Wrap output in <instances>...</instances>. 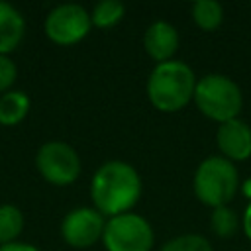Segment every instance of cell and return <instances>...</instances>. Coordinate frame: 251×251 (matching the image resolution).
Returning a JSON list of instances; mask_svg holds the SVG:
<instances>
[{"label": "cell", "mask_w": 251, "mask_h": 251, "mask_svg": "<svg viewBox=\"0 0 251 251\" xmlns=\"http://www.w3.org/2000/svg\"><path fill=\"white\" fill-rule=\"evenodd\" d=\"M143 182L133 165L112 159L102 163L90 180V198L94 208L108 218L131 212L139 202Z\"/></svg>", "instance_id": "1"}, {"label": "cell", "mask_w": 251, "mask_h": 251, "mask_svg": "<svg viewBox=\"0 0 251 251\" xmlns=\"http://www.w3.org/2000/svg\"><path fill=\"white\" fill-rule=\"evenodd\" d=\"M196 80L194 71L184 61L157 63L147 76V98L161 112H178L194 98Z\"/></svg>", "instance_id": "2"}, {"label": "cell", "mask_w": 251, "mask_h": 251, "mask_svg": "<svg viewBox=\"0 0 251 251\" xmlns=\"http://www.w3.org/2000/svg\"><path fill=\"white\" fill-rule=\"evenodd\" d=\"M192 188L196 198L212 210L227 206L239 188V175L235 163L222 155L206 157L194 171Z\"/></svg>", "instance_id": "3"}, {"label": "cell", "mask_w": 251, "mask_h": 251, "mask_svg": "<svg viewBox=\"0 0 251 251\" xmlns=\"http://www.w3.org/2000/svg\"><path fill=\"white\" fill-rule=\"evenodd\" d=\"M192 100L206 118L218 124L239 118L243 106L241 88L233 78L222 73H208L198 78Z\"/></svg>", "instance_id": "4"}, {"label": "cell", "mask_w": 251, "mask_h": 251, "mask_svg": "<svg viewBox=\"0 0 251 251\" xmlns=\"http://www.w3.org/2000/svg\"><path fill=\"white\" fill-rule=\"evenodd\" d=\"M102 243L106 251H151L155 231L141 214L126 212L106 220Z\"/></svg>", "instance_id": "5"}, {"label": "cell", "mask_w": 251, "mask_h": 251, "mask_svg": "<svg viewBox=\"0 0 251 251\" xmlns=\"http://www.w3.org/2000/svg\"><path fill=\"white\" fill-rule=\"evenodd\" d=\"M35 167L47 182L67 186L75 182L80 175V157L69 143L51 139L37 149Z\"/></svg>", "instance_id": "6"}, {"label": "cell", "mask_w": 251, "mask_h": 251, "mask_svg": "<svg viewBox=\"0 0 251 251\" xmlns=\"http://www.w3.org/2000/svg\"><path fill=\"white\" fill-rule=\"evenodd\" d=\"M92 27L90 12L84 6L67 2L49 10L45 18V33L57 45H75L88 35Z\"/></svg>", "instance_id": "7"}, {"label": "cell", "mask_w": 251, "mask_h": 251, "mask_svg": "<svg viewBox=\"0 0 251 251\" xmlns=\"http://www.w3.org/2000/svg\"><path fill=\"white\" fill-rule=\"evenodd\" d=\"M106 226V216H102L94 206H80L65 214L61 222L63 239L76 249H84L102 239Z\"/></svg>", "instance_id": "8"}, {"label": "cell", "mask_w": 251, "mask_h": 251, "mask_svg": "<svg viewBox=\"0 0 251 251\" xmlns=\"http://www.w3.org/2000/svg\"><path fill=\"white\" fill-rule=\"evenodd\" d=\"M216 143L222 157L229 159L231 163L245 161L251 157V126L241 118L224 122L218 126Z\"/></svg>", "instance_id": "9"}, {"label": "cell", "mask_w": 251, "mask_h": 251, "mask_svg": "<svg viewBox=\"0 0 251 251\" xmlns=\"http://www.w3.org/2000/svg\"><path fill=\"white\" fill-rule=\"evenodd\" d=\"M143 49L155 63L175 59L178 49V31L167 20H157L147 25L143 33Z\"/></svg>", "instance_id": "10"}, {"label": "cell", "mask_w": 251, "mask_h": 251, "mask_svg": "<svg viewBox=\"0 0 251 251\" xmlns=\"http://www.w3.org/2000/svg\"><path fill=\"white\" fill-rule=\"evenodd\" d=\"M25 20L22 12L10 4L0 0V55L12 53L24 39Z\"/></svg>", "instance_id": "11"}, {"label": "cell", "mask_w": 251, "mask_h": 251, "mask_svg": "<svg viewBox=\"0 0 251 251\" xmlns=\"http://www.w3.org/2000/svg\"><path fill=\"white\" fill-rule=\"evenodd\" d=\"M29 96L24 90H8L0 94V124L16 126L29 112Z\"/></svg>", "instance_id": "12"}, {"label": "cell", "mask_w": 251, "mask_h": 251, "mask_svg": "<svg viewBox=\"0 0 251 251\" xmlns=\"http://www.w3.org/2000/svg\"><path fill=\"white\" fill-rule=\"evenodd\" d=\"M24 229V212L16 204H0V245L18 241Z\"/></svg>", "instance_id": "13"}, {"label": "cell", "mask_w": 251, "mask_h": 251, "mask_svg": "<svg viewBox=\"0 0 251 251\" xmlns=\"http://www.w3.org/2000/svg\"><path fill=\"white\" fill-rule=\"evenodd\" d=\"M192 20L202 29H216L224 22V6L216 0H196L192 4Z\"/></svg>", "instance_id": "14"}, {"label": "cell", "mask_w": 251, "mask_h": 251, "mask_svg": "<svg viewBox=\"0 0 251 251\" xmlns=\"http://www.w3.org/2000/svg\"><path fill=\"white\" fill-rule=\"evenodd\" d=\"M210 226H212V231L222 237V239H227L231 237L237 227L241 226V218L237 216V212L229 206H220V208H214L212 210V216H210Z\"/></svg>", "instance_id": "15"}, {"label": "cell", "mask_w": 251, "mask_h": 251, "mask_svg": "<svg viewBox=\"0 0 251 251\" xmlns=\"http://www.w3.org/2000/svg\"><path fill=\"white\" fill-rule=\"evenodd\" d=\"M124 14H126L124 2H120V0H102L92 8L90 20H92V25H96V27H112L124 18Z\"/></svg>", "instance_id": "16"}, {"label": "cell", "mask_w": 251, "mask_h": 251, "mask_svg": "<svg viewBox=\"0 0 251 251\" xmlns=\"http://www.w3.org/2000/svg\"><path fill=\"white\" fill-rule=\"evenodd\" d=\"M159 251H214L212 243L200 233H180L167 239Z\"/></svg>", "instance_id": "17"}, {"label": "cell", "mask_w": 251, "mask_h": 251, "mask_svg": "<svg viewBox=\"0 0 251 251\" xmlns=\"http://www.w3.org/2000/svg\"><path fill=\"white\" fill-rule=\"evenodd\" d=\"M18 76L16 63L10 59V55H0V94L8 92Z\"/></svg>", "instance_id": "18"}, {"label": "cell", "mask_w": 251, "mask_h": 251, "mask_svg": "<svg viewBox=\"0 0 251 251\" xmlns=\"http://www.w3.org/2000/svg\"><path fill=\"white\" fill-rule=\"evenodd\" d=\"M0 251H41V249L25 241H12L6 245H0Z\"/></svg>", "instance_id": "19"}, {"label": "cell", "mask_w": 251, "mask_h": 251, "mask_svg": "<svg viewBox=\"0 0 251 251\" xmlns=\"http://www.w3.org/2000/svg\"><path fill=\"white\" fill-rule=\"evenodd\" d=\"M241 227L245 231V235L251 239V202L247 204L245 212H243V218H241Z\"/></svg>", "instance_id": "20"}, {"label": "cell", "mask_w": 251, "mask_h": 251, "mask_svg": "<svg viewBox=\"0 0 251 251\" xmlns=\"http://www.w3.org/2000/svg\"><path fill=\"white\" fill-rule=\"evenodd\" d=\"M241 190H243V194L249 198V202H251V178H247L243 184H241Z\"/></svg>", "instance_id": "21"}]
</instances>
